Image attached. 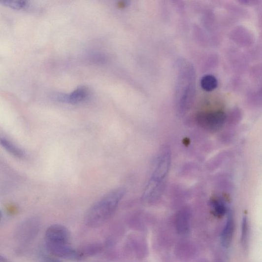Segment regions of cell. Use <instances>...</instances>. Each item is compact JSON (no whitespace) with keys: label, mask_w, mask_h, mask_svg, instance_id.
<instances>
[{"label":"cell","mask_w":262,"mask_h":262,"mask_svg":"<svg viewBox=\"0 0 262 262\" xmlns=\"http://www.w3.org/2000/svg\"><path fill=\"white\" fill-rule=\"evenodd\" d=\"M126 194V189L120 187L104 195L92 205L85 216L86 224L90 227H98L110 219Z\"/></svg>","instance_id":"1"},{"label":"cell","mask_w":262,"mask_h":262,"mask_svg":"<svg viewBox=\"0 0 262 262\" xmlns=\"http://www.w3.org/2000/svg\"><path fill=\"white\" fill-rule=\"evenodd\" d=\"M171 165V153L169 150H165L159 157L154 171L144 190L142 196L143 202L151 203L160 197L164 191Z\"/></svg>","instance_id":"2"},{"label":"cell","mask_w":262,"mask_h":262,"mask_svg":"<svg viewBox=\"0 0 262 262\" xmlns=\"http://www.w3.org/2000/svg\"><path fill=\"white\" fill-rule=\"evenodd\" d=\"M70 232L67 228L60 225L50 226L45 235L47 251L50 254H54L62 251L70 246Z\"/></svg>","instance_id":"3"},{"label":"cell","mask_w":262,"mask_h":262,"mask_svg":"<svg viewBox=\"0 0 262 262\" xmlns=\"http://www.w3.org/2000/svg\"><path fill=\"white\" fill-rule=\"evenodd\" d=\"M40 221L32 218L23 221L16 230L17 240L22 244L29 243L35 238L40 230Z\"/></svg>","instance_id":"4"},{"label":"cell","mask_w":262,"mask_h":262,"mask_svg":"<svg viewBox=\"0 0 262 262\" xmlns=\"http://www.w3.org/2000/svg\"><path fill=\"white\" fill-rule=\"evenodd\" d=\"M233 231V222L231 214L229 215L226 224L221 235V243L223 246L228 247L231 242Z\"/></svg>","instance_id":"5"},{"label":"cell","mask_w":262,"mask_h":262,"mask_svg":"<svg viewBox=\"0 0 262 262\" xmlns=\"http://www.w3.org/2000/svg\"><path fill=\"white\" fill-rule=\"evenodd\" d=\"M202 121L207 126L217 127L222 123L225 119V115L222 112H213L202 115Z\"/></svg>","instance_id":"6"},{"label":"cell","mask_w":262,"mask_h":262,"mask_svg":"<svg viewBox=\"0 0 262 262\" xmlns=\"http://www.w3.org/2000/svg\"><path fill=\"white\" fill-rule=\"evenodd\" d=\"M0 145L8 152L19 159L24 156L25 153L21 149L4 136H0Z\"/></svg>","instance_id":"7"},{"label":"cell","mask_w":262,"mask_h":262,"mask_svg":"<svg viewBox=\"0 0 262 262\" xmlns=\"http://www.w3.org/2000/svg\"><path fill=\"white\" fill-rule=\"evenodd\" d=\"M201 86L206 91H212L217 87L218 81L215 76L212 75H207L202 77Z\"/></svg>","instance_id":"8"},{"label":"cell","mask_w":262,"mask_h":262,"mask_svg":"<svg viewBox=\"0 0 262 262\" xmlns=\"http://www.w3.org/2000/svg\"><path fill=\"white\" fill-rule=\"evenodd\" d=\"M102 250L101 245L98 244L88 245L85 247L83 250L78 251L79 253L81 259L84 257L93 256L99 253Z\"/></svg>","instance_id":"9"},{"label":"cell","mask_w":262,"mask_h":262,"mask_svg":"<svg viewBox=\"0 0 262 262\" xmlns=\"http://www.w3.org/2000/svg\"><path fill=\"white\" fill-rule=\"evenodd\" d=\"M0 3L6 7L17 10L27 8L29 5V3L25 1H10V0H3L0 1Z\"/></svg>","instance_id":"10"},{"label":"cell","mask_w":262,"mask_h":262,"mask_svg":"<svg viewBox=\"0 0 262 262\" xmlns=\"http://www.w3.org/2000/svg\"><path fill=\"white\" fill-rule=\"evenodd\" d=\"M213 207L215 213L218 216L224 215L226 212L225 206L222 202L215 201L213 203Z\"/></svg>","instance_id":"11"},{"label":"cell","mask_w":262,"mask_h":262,"mask_svg":"<svg viewBox=\"0 0 262 262\" xmlns=\"http://www.w3.org/2000/svg\"><path fill=\"white\" fill-rule=\"evenodd\" d=\"M242 240L243 242H245L246 238L247 237L248 225L247 221L246 218L243 219L242 224Z\"/></svg>","instance_id":"12"},{"label":"cell","mask_w":262,"mask_h":262,"mask_svg":"<svg viewBox=\"0 0 262 262\" xmlns=\"http://www.w3.org/2000/svg\"><path fill=\"white\" fill-rule=\"evenodd\" d=\"M43 262H63L55 258L46 257L44 258Z\"/></svg>","instance_id":"13"},{"label":"cell","mask_w":262,"mask_h":262,"mask_svg":"<svg viewBox=\"0 0 262 262\" xmlns=\"http://www.w3.org/2000/svg\"><path fill=\"white\" fill-rule=\"evenodd\" d=\"M0 262H9L5 257L1 255H0Z\"/></svg>","instance_id":"14"},{"label":"cell","mask_w":262,"mask_h":262,"mask_svg":"<svg viewBox=\"0 0 262 262\" xmlns=\"http://www.w3.org/2000/svg\"><path fill=\"white\" fill-rule=\"evenodd\" d=\"M2 217V215L1 212H0V221H1Z\"/></svg>","instance_id":"15"}]
</instances>
